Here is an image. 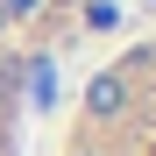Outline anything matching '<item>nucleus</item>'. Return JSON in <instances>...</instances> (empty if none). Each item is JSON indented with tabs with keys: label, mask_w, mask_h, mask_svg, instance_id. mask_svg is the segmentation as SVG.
<instances>
[{
	"label": "nucleus",
	"mask_w": 156,
	"mask_h": 156,
	"mask_svg": "<svg viewBox=\"0 0 156 156\" xmlns=\"http://www.w3.org/2000/svg\"><path fill=\"white\" fill-rule=\"evenodd\" d=\"M121 107H128V78H121V71H99L92 85H85V114H92V121H114Z\"/></svg>",
	"instance_id": "nucleus-1"
},
{
	"label": "nucleus",
	"mask_w": 156,
	"mask_h": 156,
	"mask_svg": "<svg viewBox=\"0 0 156 156\" xmlns=\"http://www.w3.org/2000/svg\"><path fill=\"white\" fill-rule=\"evenodd\" d=\"M29 99H36V107L57 99V64H50V57H29Z\"/></svg>",
	"instance_id": "nucleus-2"
},
{
	"label": "nucleus",
	"mask_w": 156,
	"mask_h": 156,
	"mask_svg": "<svg viewBox=\"0 0 156 156\" xmlns=\"http://www.w3.org/2000/svg\"><path fill=\"white\" fill-rule=\"evenodd\" d=\"M85 29H121V7H114V0H92V7H85Z\"/></svg>",
	"instance_id": "nucleus-3"
},
{
	"label": "nucleus",
	"mask_w": 156,
	"mask_h": 156,
	"mask_svg": "<svg viewBox=\"0 0 156 156\" xmlns=\"http://www.w3.org/2000/svg\"><path fill=\"white\" fill-rule=\"evenodd\" d=\"M36 7H43V0H0V21H29Z\"/></svg>",
	"instance_id": "nucleus-4"
},
{
	"label": "nucleus",
	"mask_w": 156,
	"mask_h": 156,
	"mask_svg": "<svg viewBox=\"0 0 156 156\" xmlns=\"http://www.w3.org/2000/svg\"><path fill=\"white\" fill-rule=\"evenodd\" d=\"M0 156H7V128H0Z\"/></svg>",
	"instance_id": "nucleus-5"
},
{
	"label": "nucleus",
	"mask_w": 156,
	"mask_h": 156,
	"mask_svg": "<svg viewBox=\"0 0 156 156\" xmlns=\"http://www.w3.org/2000/svg\"><path fill=\"white\" fill-rule=\"evenodd\" d=\"M85 156H92V149H85Z\"/></svg>",
	"instance_id": "nucleus-6"
}]
</instances>
